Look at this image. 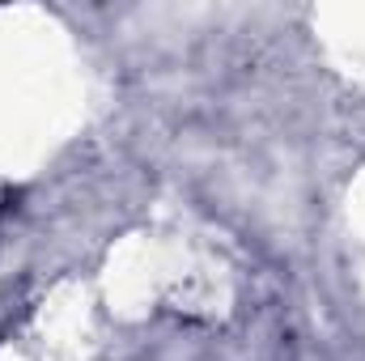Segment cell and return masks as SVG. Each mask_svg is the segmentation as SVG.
Instances as JSON below:
<instances>
[{"instance_id":"1","label":"cell","mask_w":365,"mask_h":361,"mask_svg":"<svg viewBox=\"0 0 365 361\" xmlns=\"http://www.w3.org/2000/svg\"><path fill=\"white\" fill-rule=\"evenodd\" d=\"M9 204H13V191H9V187H0V217L9 213Z\"/></svg>"}]
</instances>
